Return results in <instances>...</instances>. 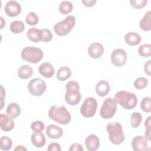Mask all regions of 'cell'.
<instances>
[{"instance_id": "obj_1", "label": "cell", "mask_w": 151, "mask_h": 151, "mask_svg": "<svg viewBox=\"0 0 151 151\" xmlns=\"http://www.w3.org/2000/svg\"><path fill=\"white\" fill-rule=\"evenodd\" d=\"M48 113L51 120L60 124H67L71 120L70 113L64 106L54 105L50 108Z\"/></svg>"}, {"instance_id": "obj_2", "label": "cell", "mask_w": 151, "mask_h": 151, "mask_svg": "<svg viewBox=\"0 0 151 151\" xmlns=\"http://www.w3.org/2000/svg\"><path fill=\"white\" fill-rule=\"evenodd\" d=\"M114 99L117 103L127 110L133 109L137 103V97L134 93L124 90L117 92L114 95Z\"/></svg>"}, {"instance_id": "obj_3", "label": "cell", "mask_w": 151, "mask_h": 151, "mask_svg": "<svg viewBox=\"0 0 151 151\" xmlns=\"http://www.w3.org/2000/svg\"><path fill=\"white\" fill-rule=\"evenodd\" d=\"M106 130L109 134V139L111 143L120 145L124 140V134L122 124L117 122H110L106 126Z\"/></svg>"}, {"instance_id": "obj_4", "label": "cell", "mask_w": 151, "mask_h": 151, "mask_svg": "<svg viewBox=\"0 0 151 151\" xmlns=\"http://www.w3.org/2000/svg\"><path fill=\"white\" fill-rule=\"evenodd\" d=\"M21 56L27 62L37 64L43 58L44 53L40 48L28 46L22 50Z\"/></svg>"}, {"instance_id": "obj_5", "label": "cell", "mask_w": 151, "mask_h": 151, "mask_svg": "<svg viewBox=\"0 0 151 151\" xmlns=\"http://www.w3.org/2000/svg\"><path fill=\"white\" fill-rule=\"evenodd\" d=\"M76 24V18L73 15H69L63 20L59 21L54 26L55 33L59 36H64L70 33Z\"/></svg>"}, {"instance_id": "obj_6", "label": "cell", "mask_w": 151, "mask_h": 151, "mask_svg": "<svg viewBox=\"0 0 151 151\" xmlns=\"http://www.w3.org/2000/svg\"><path fill=\"white\" fill-rule=\"evenodd\" d=\"M117 111V103L111 97L104 100L100 108V115L104 119H109L113 117Z\"/></svg>"}, {"instance_id": "obj_7", "label": "cell", "mask_w": 151, "mask_h": 151, "mask_svg": "<svg viewBox=\"0 0 151 151\" xmlns=\"http://www.w3.org/2000/svg\"><path fill=\"white\" fill-rule=\"evenodd\" d=\"M97 102L93 97H87L81 105L80 111L82 116L85 117L90 118L93 117L97 110Z\"/></svg>"}, {"instance_id": "obj_8", "label": "cell", "mask_w": 151, "mask_h": 151, "mask_svg": "<svg viewBox=\"0 0 151 151\" xmlns=\"http://www.w3.org/2000/svg\"><path fill=\"white\" fill-rule=\"evenodd\" d=\"M46 88L45 82L40 78H33L28 84V90L34 96H41L45 92Z\"/></svg>"}, {"instance_id": "obj_9", "label": "cell", "mask_w": 151, "mask_h": 151, "mask_svg": "<svg viewBox=\"0 0 151 151\" xmlns=\"http://www.w3.org/2000/svg\"><path fill=\"white\" fill-rule=\"evenodd\" d=\"M127 54L122 48H116L113 51L111 54V63L116 67H120L124 65L127 61Z\"/></svg>"}, {"instance_id": "obj_10", "label": "cell", "mask_w": 151, "mask_h": 151, "mask_svg": "<svg viewBox=\"0 0 151 151\" xmlns=\"http://www.w3.org/2000/svg\"><path fill=\"white\" fill-rule=\"evenodd\" d=\"M4 11L8 17H16L21 13V6L17 1H9L6 3Z\"/></svg>"}, {"instance_id": "obj_11", "label": "cell", "mask_w": 151, "mask_h": 151, "mask_svg": "<svg viewBox=\"0 0 151 151\" xmlns=\"http://www.w3.org/2000/svg\"><path fill=\"white\" fill-rule=\"evenodd\" d=\"M132 147L135 151H145L148 149L147 140L143 136L138 135L133 137L132 140Z\"/></svg>"}, {"instance_id": "obj_12", "label": "cell", "mask_w": 151, "mask_h": 151, "mask_svg": "<svg viewBox=\"0 0 151 151\" xmlns=\"http://www.w3.org/2000/svg\"><path fill=\"white\" fill-rule=\"evenodd\" d=\"M104 50V47L101 44L97 42H93L88 48V54L91 58L97 59L103 55Z\"/></svg>"}, {"instance_id": "obj_13", "label": "cell", "mask_w": 151, "mask_h": 151, "mask_svg": "<svg viewBox=\"0 0 151 151\" xmlns=\"http://www.w3.org/2000/svg\"><path fill=\"white\" fill-rule=\"evenodd\" d=\"M14 122L12 118L8 114H0V127L5 132H9L14 127Z\"/></svg>"}, {"instance_id": "obj_14", "label": "cell", "mask_w": 151, "mask_h": 151, "mask_svg": "<svg viewBox=\"0 0 151 151\" xmlns=\"http://www.w3.org/2000/svg\"><path fill=\"white\" fill-rule=\"evenodd\" d=\"M64 99L67 104L74 106L80 101L81 95L79 91H67L65 94Z\"/></svg>"}, {"instance_id": "obj_15", "label": "cell", "mask_w": 151, "mask_h": 151, "mask_svg": "<svg viewBox=\"0 0 151 151\" xmlns=\"http://www.w3.org/2000/svg\"><path fill=\"white\" fill-rule=\"evenodd\" d=\"M45 132L49 138L57 139L63 136V130L59 126L54 124H50L46 128Z\"/></svg>"}, {"instance_id": "obj_16", "label": "cell", "mask_w": 151, "mask_h": 151, "mask_svg": "<svg viewBox=\"0 0 151 151\" xmlns=\"http://www.w3.org/2000/svg\"><path fill=\"white\" fill-rule=\"evenodd\" d=\"M86 148L89 151L97 150L100 146V140L95 134L88 135L85 140Z\"/></svg>"}, {"instance_id": "obj_17", "label": "cell", "mask_w": 151, "mask_h": 151, "mask_svg": "<svg viewBox=\"0 0 151 151\" xmlns=\"http://www.w3.org/2000/svg\"><path fill=\"white\" fill-rule=\"evenodd\" d=\"M38 71L44 77L51 78L54 76V68L51 64L48 62H45L39 66Z\"/></svg>"}, {"instance_id": "obj_18", "label": "cell", "mask_w": 151, "mask_h": 151, "mask_svg": "<svg viewBox=\"0 0 151 151\" xmlns=\"http://www.w3.org/2000/svg\"><path fill=\"white\" fill-rule=\"evenodd\" d=\"M110 90L109 83L106 80H100L96 85V91L100 97L107 96Z\"/></svg>"}, {"instance_id": "obj_19", "label": "cell", "mask_w": 151, "mask_h": 151, "mask_svg": "<svg viewBox=\"0 0 151 151\" xmlns=\"http://www.w3.org/2000/svg\"><path fill=\"white\" fill-rule=\"evenodd\" d=\"M31 141L35 147L40 148L45 145L46 139L42 133L35 132L31 134Z\"/></svg>"}, {"instance_id": "obj_20", "label": "cell", "mask_w": 151, "mask_h": 151, "mask_svg": "<svg viewBox=\"0 0 151 151\" xmlns=\"http://www.w3.org/2000/svg\"><path fill=\"white\" fill-rule=\"evenodd\" d=\"M124 41L129 45L134 46L141 42L140 35L134 32H129L124 35Z\"/></svg>"}, {"instance_id": "obj_21", "label": "cell", "mask_w": 151, "mask_h": 151, "mask_svg": "<svg viewBox=\"0 0 151 151\" xmlns=\"http://www.w3.org/2000/svg\"><path fill=\"white\" fill-rule=\"evenodd\" d=\"M27 36L28 38L32 42H40L41 41L42 38L41 30L35 27H32L27 31Z\"/></svg>"}, {"instance_id": "obj_22", "label": "cell", "mask_w": 151, "mask_h": 151, "mask_svg": "<svg viewBox=\"0 0 151 151\" xmlns=\"http://www.w3.org/2000/svg\"><path fill=\"white\" fill-rule=\"evenodd\" d=\"M141 29L145 31H149L151 29V11H147L139 22Z\"/></svg>"}, {"instance_id": "obj_23", "label": "cell", "mask_w": 151, "mask_h": 151, "mask_svg": "<svg viewBox=\"0 0 151 151\" xmlns=\"http://www.w3.org/2000/svg\"><path fill=\"white\" fill-rule=\"evenodd\" d=\"M6 113L12 119H15L21 113V107L17 103H11L8 105L6 110Z\"/></svg>"}, {"instance_id": "obj_24", "label": "cell", "mask_w": 151, "mask_h": 151, "mask_svg": "<svg viewBox=\"0 0 151 151\" xmlns=\"http://www.w3.org/2000/svg\"><path fill=\"white\" fill-rule=\"evenodd\" d=\"M33 74V70L28 65H23L21 66L18 70V76L22 79H27L30 78Z\"/></svg>"}, {"instance_id": "obj_25", "label": "cell", "mask_w": 151, "mask_h": 151, "mask_svg": "<svg viewBox=\"0 0 151 151\" xmlns=\"http://www.w3.org/2000/svg\"><path fill=\"white\" fill-rule=\"evenodd\" d=\"M71 76V71L70 68L66 66L60 67L57 73V78L58 80L64 81L69 78Z\"/></svg>"}, {"instance_id": "obj_26", "label": "cell", "mask_w": 151, "mask_h": 151, "mask_svg": "<svg viewBox=\"0 0 151 151\" xmlns=\"http://www.w3.org/2000/svg\"><path fill=\"white\" fill-rule=\"evenodd\" d=\"M25 29V25L22 21L15 20L12 21L9 26L10 31L14 34H19Z\"/></svg>"}, {"instance_id": "obj_27", "label": "cell", "mask_w": 151, "mask_h": 151, "mask_svg": "<svg viewBox=\"0 0 151 151\" xmlns=\"http://www.w3.org/2000/svg\"><path fill=\"white\" fill-rule=\"evenodd\" d=\"M73 9V4L68 1H63L60 2L58 6V10L63 15L68 14Z\"/></svg>"}, {"instance_id": "obj_28", "label": "cell", "mask_w": 151, "mask_h": 151, "mask_svg": "<svg viewBox=\"0 0 151 151\" xmlns=\"http://www.w3.org/2000/svg\"><path fill=\"white\" fill-rule=\"evenodd\" d=\"M12 142L10 137L4 136L0 139V148L2 150H9L11 149Z\"/></svg>"}, {"instance_id": "obj_29", "label": "cell", "mask_w": 151, "mask_h": 151, "mask_svg": "<svg viewBox=\"0 0 151 151\" xmlns=\"http://www.w3.org/2000/svg\"><path fill=\"white\" fill-rule=\"evenodd\" d=\"M142 120V116L139 112H133L130 116V124L133 128L138 127Z\"/></svg>"}, {"instance_id": "obj_30", "label": "cell", "mask_w": 151, "mask_h": 151, "mask_svg": "<svg viewBox=\"0 0 151 151\" xmlns=\"http://www.w3.org/2000/svg\"><path fill=\"white\" fill-rule=\"evenodd\" d=\"M151 45L150 44H144L139 46L138 48L139 54L143 57H148L151 55Z\"/></svg>"}, {"instance_id": "obj_31", "label": "cell", "mask_w": 151, "mask_h": 151, "mask_svg": "<svg viewBox=\"0 0 151 151\" xmlns=\"http://www.w3.org/2000/svg\"><path fill=\"white\" fill-rule=\"evenodd\" d=\"M25 22L29 25H35L39 22V17L34 12H29L25 17Z\"/></svg>"}, {"instance_id": "obj_32", "label": "cell", "mask_w": 151, "mask_h": 151, "mask_svg": "<svg viewBox=\"0 0 151 151\" xmlns=\"http://www.w3.org/2000/svg\"><path fill=\"white\" fill-rule=\"evenodd\" d=\"M148 84V80L146 78L140 77L137 78L134 81V86L136 89L141 90L145 88Z\"/></svg>"}, {"instance_id": "obj_33", "label": "cell", "mask_w": 151, "mask_h": 151, "mask_svg": "<svg viewBox=\"0 0 151 151\" xmlns=\"http://www.w3.org/2000/svg\"><path fill=\"white\" fill-rule=\"evenodd\" d=\"M151 98L150 97H144L140 102L141 109L146 113H150L151 111Z\"/></svg>"}, {"instance_id": "obj_34", "label": "cell", "mask_w": 151, "mask_h": 151, "mask_svg": "<svg viewBox=\"0 0 151 151\" xmlns=\"http://www.w3.org/2000/svg\"><path fill=\"white\" fill-rule=\"evenodd\" d=\"M147 0H130V5L134 9H139L144 8L147 3Z\"/></svg>"}, {"instance_id": "obj_35", "label": "cell", "mask_w": 151, "mask_h": 151, "mask_svg": "<svg viewBox=\"0 0 151 151\" xmlns=\"http://www.w3.org/2000/svg\"><path fill=\"white\" fill-rule=\"evenodd\" d=\"M45 127L44 123L40 120H37L31 124V129L35 132H41Z\"/></svg>"}, {"instance_id": "obj_36", "label": "cell", "mask_w": 151, "mask_h": 151, "mask_svg": "<svg viewBox=\"0 0 151 151\" xmlns=\"http://www.w3.org/2000/svg\"><path fill=\"white\" fill-rule=\"evenodd\" d=\"M41 34H42V38L41 41L42 42H49L50 41L53 37V35L51 31L48 29H42Z\"/></svg>"}, {"instance_id": "obj_37", "label": "cell", "mask_w": 151, "mask_h": 151, "mask_svg": "<svg viewBox=\"0 0 151 151\" xmlns=\"http://www.w3.org/2000/svg\"><path fill=\"white\" fill-rule=\"evenodd\" d=\"M65 89L66 91H79V84L76 81H70L67 83Z\"/></svg>"}, {"instance_id": "obj_38", "label": "cell", "mask_w": 151, "mask_h": 151, "mask_svg": "<svg viewBox=\"0 0 151 151\" xmlns=\"http://www.w3.org/2000/svg\"><path fill=\"white\" fill-rule=\"evenodd\" d=\"M61 150L59 143L56 142H52L48 145V151H60Z\"/></svg>"}, {"instance_id": "obj_39", "label": "cell", "mask_w": 151, "mask_h": 151, "mask_svg": "<svg viewBox=\"0 0 151 151\" xmlns=\"http://www.w3.org/2000/svg\"><path fill=\"white\" fill-rule=\"evenodd\" d=\"M83 148L81 145L78 143H74L72 144L70 148H69V151H83Z\"/></svg>"}, {"instance_id": "obj_40", "label": "cell", "mask_w": 151, "mask_h": 151, "mask_svg": "<svg viewBox=\"0 0 151 151\" xmlns=\"http://www.w3.org/2000/svg\"><path fill=\"white\" fill-rule=\"evenodd\" d=\"M81 2L86 7H91L97 2L96 0H82Z\"/></svg>"}, {"instance_id": "obj_41", "label": "cell", "mask_w": 151, "mask_h": 151, "mask_svg": "<svg viewBox=\"0 0 151 151\" xmlns=\"http://www.w3.org/2000/svg\"><path fill=\"white\" fill-rule=\"evenodd\" d=\"M151 60H149L147 61L144 65V71L146 74H147L149 76H150V65H151Z\"/></svg>"}, {"instance_id": "obj_42", "label": "cell", "mask_w": 151, "mask_h": 151, "mask_svg": "<svg viewBox=\"0 0 151 151\" xmlns=\"http://www.w3.org/2000/svg\"><path fill=\"white\" fill-rule=\"evenodd\" d=\"M146 130H151V116H149L145 122L144 124Z\"/></svg>"}, {"instance_id": "obj_43", "label": "cell", "mask_w": 151, "mask_h": 151, "mask_svg": "<svg viewBox=\"0 0 151 151\" xmlns=\"http://www.w3.org/2000/svg\"><path fill=\"white\" fill-rule=\"evenodd\" d=\"M5 96V91H4V87L2 86H1V110L2 109L4 106V97Z\"/></svg>"}, {"instance_id": "obj_44", "label": "cell", "mask_w": 151, "mask_h": 151, "mask_svg": "<svg viewBox=\"0 0 151 151\" xmlns=\"http://www.w3.org/2000/svg\"><path fill=\"white\" fill-rule=\"evenodd\" d=\"M150 136H151V130H146L145 132V137L147 140H150Z\"/></svg>"}, {"instance_id": "obj_45", "label": "cell", "mask_w": 151, "mask_h": 151, "mask_svg": "<svg viewBox=\"0 0 151 151\" xmlns=\"http://www.w3.org/2000/svg\"><path fill=\"white\" fill-rule=\"evenodd\" d=\"M14 150H15V151H17V150H18V151H20V150H27V149L24 146L18 145V146H16V147L14 149Z\"/></svg>"}, {"instance_id": "obj_46", "label": "cell", "mask_w": 151, "mask_h": 151, "mask_svg": "<svg viewBox=\"0 0 151 151\" xmlns=\"http://www.w3.org/2000/svg\"><path fill=\"white\" fill-rule=\"evenodd\" d=\"M0 19H1V29H2L4 26L5 25V21L3 17H0Z\"/></svg>"}]
</instances>
